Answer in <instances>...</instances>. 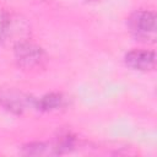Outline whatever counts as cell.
Segmentation results:
<instances>
[{
    "label": "cell",
    "mask_w": 157,
    "mask_h": 157,
    "mask_svg": "<svg viewBox=\"0 0 157 157\" xmlns=\"http://www.w3.org/2000/svg\"><path fill=\"white\" fill-rule=\"evenodd\" d=\"M29 25L25 18L13 12H5L0 17V42L2 44H16L28 40Z\"/></svg>",
    "instance_id": "obj_1"
},
{
    "label": "cell",
    "mask_w": 157,
    "mask_h": 157,
    "mask_svg": "<svg viewBox=\"0 0 157 157\" xmlns=\"http://www.w3.org/2000/svg\"><path fill=\"white\" fill-rule=\"evenodd\" d=\"M13 56L18 67L27 71H33L43 67L47 63V54L39 45L25 40L13 47Z\"/></svg>",
    "instance_id": "obj_2"
},
{
    "label": "cell",
    "mask_w": 157,
    "mask_h": 157,
    "mask_svg": "<svg viewBox=\"0 0 157 157\" xmlns=\"http://www.w3.org/2000/svg\"><path fill=\"white\" fill-rule=\"evenodd\" d=\"M36 99L31 94H27L22 91L9 88L0 91V105L16 115H21L27 110L36 109Z\"/></svg>",
    "instance_id": "obj_3"
},
{
    "label": "cell",
    "mask_w": 157,
    "mask_h": 157,
    "mask_svg": "<svg viewBox=\"0 0 157 157\" xmlns=\"http://www.w3.org/2000/svg\"><path fill=\"white\" fill-rule=\"evenodd\" d=\"M132 34L140 39H153L156 33V13L150 10H137L129 17Z\"/></svg>",
    "instance_id": "obj_4"
},
{
    "label": "cell",
    "mask_w": 157,
    "mask_h": 157,
    "mask_svg": "<svg viewBox=\"0 0 157 157\" xmlns=\"http://www.w3.org/2000/svg\"><path fill=\"white\" fill-rule=\"evenodd\" d=\"M124 61L126 66L137 71H150L155 69L156 55L153 50L147 49H134L125 54Z\"/></svg>",
    "instance_id": "obj_5"
},
{
    "label": "cell",
    "mask_w": 157,
    "mask_h": 157,
    "mask_svg": "<svg viewBox=\"0 0 157 157\" xmlns=\"http://www.w3.org/2000/svg\"><path fill=\"white\" fill-rule=\"evenodd\" d=\"M64 103H65V98L61 93L50 92L36 99V109L40 112H52L61 108Z\"/></svg>",
    "instance_id": "obj_6"
},
{
    "label": "cell",
    "mask_w": 157,
    "mask_h": 157,
    "mask_svg": "<svg viewBox=\"0 0 157 157\" xmlns=\"http://www.w3.org/2000/svg\"><path fill=\"white\" fill-rule=\"evenodd\" d=\"M22 153L27 156H48V155H56L53 144L45 142H29L22 146Z\"/></svg>",
    "instance_id": "obj_7"
}]
</instances>
